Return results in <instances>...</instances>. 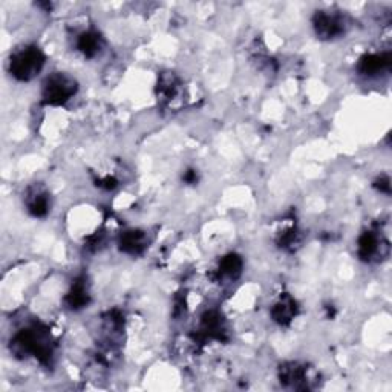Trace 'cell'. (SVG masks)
<instances>
[{
    "label": "cell",
    "mask_w": 392,
    "mask_h": 392,
    "mask_svg": "<svg viewBox=\"0 0 392 392\" xmlns=\"http://www.w3.org/2000/svg\"><path fill=\"white\" fill-rule=\"evenodd\" d=\"M374 185L382 192V194H386V195L391 194V181H389L388 176H384V175L380 176L379 180L375 181Z\"/></svg>",
    "instance_id": "16"
},
{
    "label": "cell",
    "mask_w": 392,
    "mask_h": 392,
    "mask_svg": "<svg viewBox=\"0 0 392 392\" xmlns=\"http://www.w3.org/2000/svg\"><path fill=\"white\" fill-rule=\"evenodd\" d=\"M312 28H315V32L319 39L333 40L345 32V22L337 14L317 11L315 17H312Z\"/></svg>",
    "instance_id": "4"
},
{
    "label": "cell",
    "mask_w": 392,
    "mask_h": 392,
    "mask_svg": "<svg viewBox=\"0 0 392 392\" xmlns=\"http://www.w3.org/2000/svg\"><path fill=\"white\" fill-rule=\"evenodd\" d=\"M225 326L223 317L218 311H207L201 320V334L205 339L223 340L225 334Z\"/></svg>",
    "instance_id": "11"
},
{
    "label": "cell",
    "mask_w": 392,
    "mask_h": 392,
    "mask_svg": "<svg viewBox=\"0 0 392 392\" xmlns=\"http://www.w3.org/2000/svg\"><path fill=\"white\" fill-rule=\"evenodd\" d=\"M89 302H91V295H89L86 281L77 279L65 297L66 306L69 310L78 311V310L84 308V306H88Z\"/></svg>",
    "instance_id": "10"
},
{
    "label": "cell",
    "mask_w": 392,
    "mask_h": 392,
    "mask_svg": "<svg viewBox=\"0 0 392 392\" xmlns=\"http://www.w3.org/2000/svg\"><path fill=\"white\" fill-rule=\"evenodd\" d=\"M147 234L142 230H127L120 236V250L126 254H140L147 247Z\"/></svg>",
    "instance_id": "9"
},
{
    "label": "cell",
    "mask_w": 392,
    "mask_h": 392,
    "mask_svg": "<svg viewBox=\"0 0 392 392\" xmlns=\"http://www.w3.org/2000/svg\"><path fill=\"white\" fill-rule=\"evenodd\" d=\"M244 268V261L236 253L225 254L223 259L219 261L218 273L223 277H229V279H238Z\"/></svg>",
    "instance_id": "14"
},
{
    "label": "cell",
    "mask_w": 392,
    "mask_h": 392,
    "mask_svg": "<svg viewBox=\"0 0 392 392\" xmlns=\"http://www.w3.org/2000/svg\"><path fill=\"white\" fill-rule=\"evenodd\" d=\"M295 244H297V233L296 230H290L287 233H282L279 238V245L283 248L293 247Z\"/></svg>",
    "instance_id": "15"
},
{
    "label": "cell",
    "mask_w": 392,
    "mask_h": 392,
    "mask_svg": "<svg viewBox=\"0 0 392 392\" xmlns=\"http://www.w3.org/2000/svg\"><path fill=\"white\" fill-rule=\"evenodd\" d=\"M77 48L86 59H94L103 48L102 35L95 31L82 32L77 39Z\"/></svg>",
    "instance_id": "13"
},
{
    "label": "cell",
    "mask_w": 392,
    "mask_h": 392,
    "mask_svg": "<svg viewBox=\"0 0 392 392\" xmlns=\"http://www.w3.org/2000/svg\"><path fill=\"white\" fill-rule=\"evenodd\" d=\"M391 66V54L380 53V54H366L363 55L359 62V73L366 77H375L384 71H388Z\"/></svg>",
    "instance_id": "7"
},
{
    "label": "cell",
    "mask_w": 392,
    "mask_h": 392,
    "mask_svg": "<svg viewBox=\"0 0 392 392\" xmlns=\"http://www.w3.org/2000/svg\"><path fill=\"white\" fill-rule=\"evenodd\" d=\"M78 91V84L73 77L65 73H54L44 83L41 98L48 106H63L73 98Z\"/></svg>",
    "instance_id": "3"
},
{
    "label": "cell",
    "mask_w": 392,
    "mask_h": 392,
    "mask_svg": "<svg viewBox=\"0 0 392 392\" xmlns=\"http://www.w3.org/2000/svg\"><path fill=\"white\" fill-rule=\"evenodd\" d=\"M297 311H299L297 302L291 296L285 295L273 305L272 317L277 325L288 326L291 322H293V319L297 316Z\"/></svg>",
    "instance_id": "8"
},
{
    "label": "cell",
    "mask_w": 392,
    "mask_h": 392,
    "mask_svg": "<svg viewBox=\"0 0 392 392\" xmlns=\"http://www.w3.org/2000/svg\"><path fill=\"white\" fill-rule=\"evenodd\" d=\"M281 382L283 384H290L296 389L299 388H306V379H308V374H306V368L299 365V363H287L281 368Z\"/></svg>",
    "instance_id": "12"
},
{
    "label": "cell",
    "mask_w": 392,
    "mask_h": 392,
    "mask_svg": "<svg viewBox=\"0 0 392 392\" xmlns=\"http://www.w3.org/2000/svg\"><path fill=\"white\" fill-rule=\"evenodd\" d=\"M388 242L383 241L375 232H363L357 241V254L365 262L377 259L379 254H388Z\"/></svg>",
    "instance_id": "5"
},
{
    "label": "cell",
    "mask_w": 392,
    "mask_h": 392,
    "mask_svg": "<svg viewBox=\"0 0 392 392\" xmlns=\"http://www.w3.org/2000/svg\"><path fill=\"white\" fill-rule=\"evenodd\" d=\"M26 210L34 218H45L51 212V198L45 187L35 184L31 185L25 194Z\"/></svg>",
    "instance_id": "6"
},
{
    "label": "cell",
    "mask_w": 392,
    "mask_h": 392,
    "mask_svg": "<svg viewBox=\"0 0 392 392\" xmlns=\"http://www.w3.org/2000/svg\"><path fill=\"white\" fill-rule=\"evenodd\" d=\"M11 351L19 357H35L40 363H49L53 357L51 334L40 325L25 328L11 339Z\"/></svg>",
    "instance_id": "1"
},
{
    "label": "cell",
    "mask_w": 392,
    "mask_h": 392,
    "mask_svg": "<svg viewBox=\"0 0 392 392\" xmlns=\"http://www.w3.org/2000/svg\"><path fill=\"white\" fill-rule=\"evenodd\" d=\"M46 63V55L39 46L25 45L14 49L10 57V74L19 82H31Z\"/></svg>",
    "instance_id": "2"
},
{
    "label": "cell",
    "mask_w": 392,
    "mask_h": 392,
    "mask_svg": "<svg viewBox=\"0 0 392 392\" xmlns=\"http://www.w3.org/2000/svg\"><path fill=\"white\" fill-rule=\"evenodd\" d=\"M184 181L187 183V184H195V183L198 181V174H196V170H194V169L187 170V172L184 174Z\"/></svg>",
    "instance_id": "17"
}]
</instances>
